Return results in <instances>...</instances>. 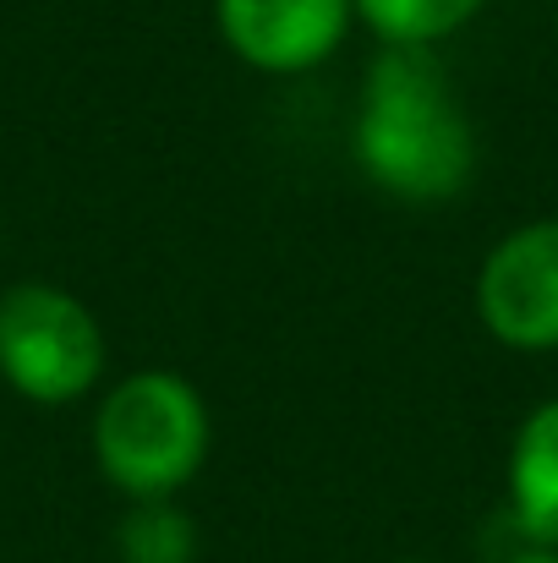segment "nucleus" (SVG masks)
<instances>
[{
	"mask_svg": "<svg viewBox=\"0 0 558 563\" xmlns=\"http://www.w3.org/2000/svg\"><path fill=\"white\" fill-rule=\"evenodd\" d=\"M482 329L521 356L558 351V213L499 235L471 285Z\"/></svg>",
	"mask_w": 558,
	"mask_h": 563,
	"instance_id": "obj_4",
	"label": "nucleus"
},
{
	"mask_svg": "<svg viewBox=\"0 0 558 563\" xmlns=\"http://www.w3.org/2000/svg\"><path fill=\"white\" fill-rule=\"evenodd\" d=\"M510 520L526 548H558V399H543L521 416L510 438Z\"/></svg>",
	"mask_w": 558,
	"mask_h": 563,
	"instance_id": "obj_6",
	"label": "nucleus"
},
{
	"mask_svg": "<svg viewBox=\"0 0 558 563\" xmlns=\"http://www.w3.org/2000/svg\"><path fill=\"white\" fill-rule=\"evenodd\" d=\"M351 159L394 202H449L477 176V126L438 49L383 44L368 60Z\"/></svg>",
	"mask_w": 558,
	"mask_h": 563,
	"instance_id": "obj_1",
	"label": "nucleus"
},
{
	"mask_svg": "<svg viewBox=\"0 0 558 563\" xmlns=\"http://www.w3.org/2000/svg\"><path fill=\"white\" fill-rule=\"evenodd\" d=\"M510 563H558V548H521Z\"/></svg>",
	"mask_w": 558,
	"mask_h": 563,
	"instance_id": "obj_9",
	"label": "nucleus"
},
{
	"mask_svg": "<svg viewBox=\"0 0 558 563\" xmlns=\"http://www.w3.org/2000/svg\"><path fill=\"white\" fill-rule=\"evenodd\" d=\"M214 416L192 377L171 367H138L105 388L94 410V460L99 476L127 498H176L208 465Z\"/></svg>",
	"mask_w": 558,
	"mask_h": 563,
	"instance_id": "obj_2",
	"label": "nucleus"
},
{
	"mask_svg": "<svg viewBox=\"0 0 558 563\" xmlns=\"http://www.w3.org/2000/svg\"><path fill=\"white\" fill-rule=\"evenodd\" d=\"M121 563H197V520L176 498H143L116 526Z\"/></svg>",
	"mask_w": 558,
	"mask_h": 563,
	"instance_id": "obj_8",
	"label": "nucleus"
},
{
	"mask_svg": "<svg viewBox=\"0 0 558 563\" xmlns=\"http://www.w3.org/2000/svg\"><path fill=\"white\" fill-rule=\"evenodd\" d=\"M110 362L105 329L66 285L22 279L0 290V377L28 405H77L99 388Z\"/></svg>",
	"mask_w": 558,
	"mask_h": 563,
	"instance_id": "obj_3",
	"label": "nucleus"
},
{
	"mask_svg": "<svg viewBox=\"0 0 558 563\" xmlns=\"http://www.w3.org/2000/svg\"><path fill=\"white\" fill-rule=\"evenodd\" d=\"M225 49L263 77H307L357 27L351 0H214Z\"/></svg>",
	"mask_w": 558,
	"mask_h": 563,
	"instance_id": "obj_5",
	"label": "nucleus"
},
{
	"mask_svg": "<svg viewBox=\"0 0 558 563\" xmlns=\"http://www.w3.org/2000/svg\"><path fill=\"white\" fill-rule=\"evenodd\" d=\"M351 5L378 44H405V49H438L488 11V0H351Z\"/></svg>",
	"mask_w": 558,
	"mask_h": 563,
	"instance_id": "obj_7",
	"label": "nucleus"
}]
</instances>
